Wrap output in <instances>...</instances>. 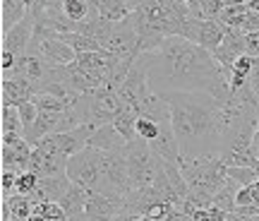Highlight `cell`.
Here are the masks:
<instances>
[{"mask_svg": "<svg viewBox=\"0 0 259 221\" xmlns=\"http://www.w3.org/2000/svg\"><path fill=\"white\" fill-rule=\"evenodd\" d=\"M250 152H252V157L259 161V130H257V135H254V139H252V149H250Z\"/></svg>", "mask_w": 259, "mask_h": 221, "instance_id": "obj_27", "label": "cell"}, {"mask_svg": "<svg viewBox=\"0 0 259 221\" xmlns=\"http://www.w3.org/2000/svg\"><path fill=\"white\" fill-rule=\"evenodd\" d=\"M120 214H125V202H118L96 190H89L87 195V219L89 221H113Z\"/></svg>", "mask_w": 259, "mask_h": 221, "instance_id": "obj_9", "label": "cell"}, {"mask_svg": "<svg viewBox=\"0 0 259 221\" xmlns=\"http://www.w3.org/2000/svg\"><path fill=\"white\" fill-rule=\"evenodd\" d=\"M0 188H3V197H10V195H15V188H17V173H12V171H3V178H0Z\"/></svg>", "mask_w": 259, "mask_h": 221, "instance_id": "obj_25", "label": "cell"}, {"mask_svg": "<svg viewBox=\"0 0 259 221\" xmlns=\"http://www.w3.org/2000/svg\"><path fill=\"white\" fill-rule=\"evenodd\" d=\"M31 152L34 149L29 147V142L24 137L17 139L15 144H3L0 149V164H3V171H12V173H24L31 166Z\"/></svg>", "mask_w": 259, "mask_h": 221, "instance_id": "obj_10", "label": "cell"}, {"mask_svg": "<svg viewBox=\"0 0 259 221\" xmlns=\"http://www.w3.org/2000/svg\"><path fill=\"white\" fill-rule=\"evenodd\" d=\"M170 106V125L183 161L221 157L223 152V101L206 92H170L161 96Z\"/></svg>", "mask_w": 259, "mask_h": 221, "instance_id": "obj_2", "label": "cell"}, {"mask_svg": "<svg viewBox=\"0 0 259 221\" xmlns=\"http://www.w3.org/2000/svg\"><path fill=\"white\" fill-rule=\"evenodd\" d=\"M5 200H8V204H10L12 221H29V216L34 212V204H31L29 197H24V195H10Z\"/></svg>", "mask_w": 259, "mask_h": 221, "instance_id": "obj_20", "label": "cell"}, {"mask_svg": "<svg viewBox=\"0 0 259 221\" xmlns=\"http://www.w3.org/2000/svg\"><path fill=\"white\" fill-rule=\"evenodd\" d=\"M34 89L27 80H3L0 84V106L5 108H19L22 103L31 101Z\"/></svg>", "mask_w": 259, "mask_h": 221, "instance_id": "obj_11", "label": "cell"}, {"mask_svg": "<svg viewBox=\"0 0 259 221\" xmlns=\"http://www.w3.org/2000/svg\"><path fill=\"white\" fill-rule=\"evenodd\" d=\"M247 3H226V8H223L221 17H219V24H221L226 31L228 29H238L242 31V24H245V19H247Z\"/></svg>", "mask_w": 259, "mask_h": 221, "instance_id": "obj_15", "label": "cell"}, {"mask_svg": "<svg viewBox=\"0 0 259 221\" xmlns=\"http://www.w3.org/2000/svg\"><path fill=\"white\" fill-rule=\"evenodd\" d=\"M245 55H250V58H259V31L245 34Z\"/></svg>", "mask_w": 259, "mask_h": 221, "instance_id": "obj_26", "label": "cell"}, {"mask_svg": "<svg viewBox=\"0 0 259 221\" xmlns=\"http://www.w3.org/2000/svg\"><path fill=\"white\" fill-rule=\"evenodd\" d=\"M127 166H130V180H132V190H147L158 180V175L163 173L166 161L154 154V149L149 147L144 139H135L130 142L127 149Z\"/></svg>", "mask_w": 259, "mask_h": 221, "instance_id": "obj_3", "label": "cell"}, {"mask_svg": "<svg viewBox=\"0 0 259 221\" xmlns=\"http://www.w3.org/2000/svg\"><path fill=\"white\" fill-rule=\"evenodd\" d=\"M242 55H245V31H238V29H228L226 31V39H223V44L216 51H213V58H216V63L223 67V72L231 77V70L233 65L240 60Z\"/></svg>", "mask_w": 259, "mask_h": 221, "instance_id": "obj_8", "label": "cell"}, {"mask_svg": "<svg viewBox=\"0 0 259 221\" xmlns=\"http://www.w3.org/2000/svg\"><path fill=\"white\" fill-rule=\"evenodd\" d=\"M147 67L151 92L163 96L170 92H206L223 103L231 99L228 75L216 63L213 53L183 36H168L149 53L139 55Z\"/></svg>", "mask_w": 259, "mask_h": 221, "instance_id": "obj_1", "label": "cell"}, {"mask_svg": "<svg viewBox=\"0 0 259 221\" xmlns=\"http://www.w3.org/2000/svg\"><path fill=\"white\" fill-rule=\"evenodd\" d=\"M228 178H231L233 183H238L240 188H250L259 180V171L257 168H247V166H242V168H228Z\"/></svg>", "mask_w": 259, "mask_h": 221, "instance_id": "obj_21", "label": "cell"}, {"mask_svg": "<svg viewBox=\"0 0 259 221\" xmlns=\"http://www.w3.org/2000/svg\"><path fill=\"white\" fill-rule=\"evenodd\" d=\"M17 110H19V118H22V125H24V132H27V130L38 120V116H41V110L36 108V103H34V101L22 103Z\"/></svg>", "mask_w": 259, "mask_h": 221, "instance_id": "obj_24", "label": "cell"}, {"mask_svg": "<svg viewBox=\"0 0 259 221\" xmlns=\"http://www.w3.org/2000/svg\"><path fill=\"white\" fill-rule=\"evenodd\" d=\"M36 188H38V175L31 173V171H24V173L17 175V188H15V195H24V197H29Z\"/></svg>", "mask_w": 259, "mask_h": 221, "instance_id": "obj_23", "label": "cell"}, {"mask_svg": "<svg viewBox=\"0 0 259 221\" xmlns=\"http://www.w3.org/2000/svg\"><path fill=\"white\" fill-rule=\"evenodd\" d=\"M0 132L3 135H22L24 137V125L19 118L17 108H0Z\"/></svg>", "mask_w": 259, "mask_h": 221, "instance_id": "obj_16", "label": "cell"}, {"mask_svg": "<svg viewBox=\"0 0 259 221\" xmlns=\"http://www.w3.org/2000/svg\"><path fill=\"white\" fill-rule=\"evenodd\" d=\"M89 147L99 149V152H122L127 149V142L120 132L115 130V125H103V128H96V132L89 139Z\"/></svg>", "mask_w": 259, "mask_h": 221, "instance_id": "obj_13", "label": "cell"}, {"mask_svg": "<svg viewBox=\"0 0 259 221\" xmlns=\"http://www.w3.org/2000/svg\"><path fill=\"white\" fill-rule=\"evenodd\" d=\"M135 221H154V219H149V216H137Z\"/></svg>", "mask_w": 259, "mask_h": 221, "instance_id": "obj_29", "label": "cell"}, {"mask_svg": "<svg viewBox=\"0 0 259 221\" xmlns=\"http://www.w3.org/2000/svg\"><path fill=\"white\" fill-rule=\"evenodd\" d=\"M31 36H34V17L29 15V17L22 19L12 31H8V34L3 36V48H0V51H8V53H12L17 58V63H24L29 55Z\"/></svg>", "mask_w": 259, "mask_h": 221, "instance_id": "obj_7", "label": "cell"}, {"mask_svg": "<svg viewBox=\"0 0 259 221\" xmlns=\"http://www.w3.org/2000/svg\"><path fill=\"white\" fill-rule=\"evenodd\" d=\"M183 39H187V41H192L197 46H202L204 51L213 53V51L223 44L226 29H223L216 19H202V22H199V19H190Z\"/></svg>", "mask_w": 259, "mask_h": 221, "instance_id": "obj_6", "label": "cell"}, {"mask_svg": "<svg viewBox=\"0 0 259 221\" xmlns=\"http://www.w3.org/2000/svg\"><path fill=\"white\" fill-rule=\"evenodd\" d=\"M63 12L65 17L79 24V22H87L89 15H92V3L89 0H63Z\"/></svg>", "mask_w": 259, "mask_h": 221, "instance_id": "obj_19", "label": "cell"}, {"mask_svg": "<svg viewBox=\"0 0 259 221\" xmlns=\"http://www.w3.org/2000/svg\"><path fill=\"white\" fill-rule=\"evenodd\" d=\"M29 17V0H0V34L17 27L22 19Z\"/></svg>", "mask_w": 259, "mask_h": 221, "instance_id": "obj_12", "label": "cell"}, {"mask_svg": "<svg viewBox=\"0 0 259 221\" xmlns=\"http://www.w3.org/2000/svg\"><path fill=\"white\" fill-rule=\"evenodd\" d=\"M31 173H36L38 178H51V175H63L67 171V157L63 152H58L48 139H41L34 152H31Z\"/></svg>", "mask_w": 259, "mask_h": 221, "instance_id": "obj_5", "label": "cell"}, {"mask_svg": "<svg viewBox=\"0 0 259 221\" xmlns=\"http://www.w3.org/2000/svg\"><path fill=\"white\" fill-rule=\"evenodd\" d=\"M65 41V44H70V46L74 48V53L82 55V53H96V51H103L101 44H96L94 39L84 36V34H77V31H67V34H63L60 36Z\"/></svg>", "mask_w": 259, "mask_h": 221, "instance_id": "obj_17", "label": "cell"}, {"mask_svg": "<svg viewBox=\"0 0 259 221\" xmlns=\"http://www.w3.org/2000/svg\"><path fill=\"white\" fill-rule=\"evenodd\" d=\"M29 221H70V219H67V214L63 212V207L58 202H44L34 207Z\"/></svg>", "mask_w": 259, "mask_h": 221, "instance_id": "obj_18", "label": "cell"}, {"mask_svg": "<svg viewBox=\"0 0 259 221\" xmlns=\"http://www.w3.org/2000/svg\"><path fill=\"white\" fill-rule=\"evenodd\" d=\"M158 135H161V125L158 123H154V120L149 118H137V137L144 139V142H156Z\"/></svg>", "mask_w": 259, "mask_h": 221, "instance_id": "obj_22", "label": "cell"}, {"mask_svg": "<svg viewBox=\"0 0 259 221\" xmlns=\"http://www.w3.org/2000/svg\"><path fill=\"white\" fill-rule=\"evenodd\" d=\"M94 3L99 10V17L106 22H122L137 10V3H127V0H94Z\"/></svg>", "mask_w": 259, "mask_h": 221, "instance_id": "obj_14", "label": "cell"}, {"mask_svg": "<svg viewBox=\"0 0 259 221\" xmlns=\"http://www.w3.org/2000/svg\"><path fill=\"white\" fill-rule=\"evenodd\" d=\"M247 10H252V12H259V0H250V3H247Z\"/></svg>", "mask_w": 259, "mask_h": 221, "instance_id": "obj_28", "label": "cell"}, {"mask_svg": "<svg viewBox=\"0 0 259 221\" xmlns=\"http://www.w3.org/2000/svg\"><path fill=\"white\" fill-rule=\"evenodd\" d=\"M101 159L103 152L87 147L79 154L67 159V171L65 173L74 185H79L84 190H96L99 180H101Z\"/></svg>", "mask_w": 259, "mask_h": 221, "instance_id": "obj_4", "label": "cell"}]
</instances>
